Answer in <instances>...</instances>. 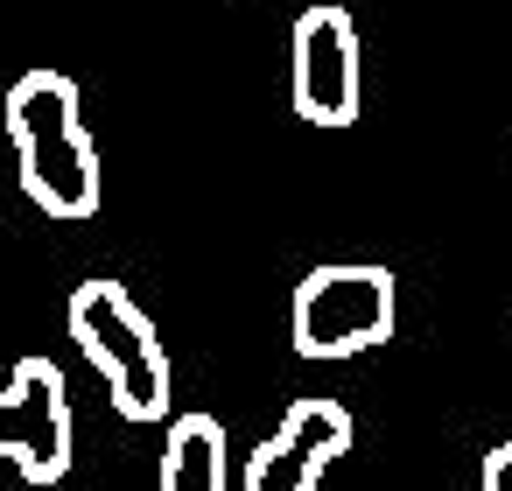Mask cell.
<instances>
[{
  "label": "cell",
  "instance_id": "1",
  "mask_svg": "<svg viewBox=\"0 0 512 491\" xmlns=\"http://www.w3.org/2000/svg\"><path fill=\"white\" fill-rule=\"evenodd\" d=\"M8 141H15V162H22V190L36 211L50 218H92L106 183H99V148L85 134V113H78V85L64 71H22L8 85Z\"/></svg>",
  "mask_w": 512,
  "mask_h": 491
},
{
  "label": "cell",
  "instance_id": "2",
  "mask_svg": "<svg viewBox=\"0 0 512 491\" xmlns=\"http://www.w3.org/2000/svg\"><path fill=\"white\" fill-rule=\"evenodd\" d=\"M71 344L99 365L113 407L127 421H162L169 414V351L148 323V309L120 281H78L71 295Z\"/></svg>",
  "mask_w": 512,
  "mask_h": 491
},
{
  "label": "cell",
  "instance_id": "3",
  "mask_svg": "<svg viewBox=\"0 0 512 491\" xmlns=\"http://www.w3.org/2000/svg\"><path fill=\"white\" fill-rule=\"evenodd\" d=\"M393 337V274L372 260L309 267L295 288V351L302 358H351Z\"/></svg>",
  "mask_w": 512,
  "mask_h": 491
},
{
  "label": "cell",
  "instance_id": "4",
  "mask_svg": "<svg viewBox=\"0 0 512 491\" xmlns=\"http://www.w3.org/2000/svg\"><path fill=\"white\" fill-rule=\"evenodd\" d=\"M0 456L22 463L29 484H57L71 470V386L43 351H29L0 386Z\"/></svg>",
  "mask_w": 512,
  "mask_h": 491
},
{
  "label": "cell",
  "instance_id": "5",
  "mask_svg": "<svg viewBox=\"0 0 512 491\" xmlns=\"http://www.w3.org/2000/svg\"><path fill=\"white\" fill-rule=\"evenodd\" d=\"M295 113L309 127L358 120V22L344 8H309L295 22Z\"/></svg>",
  "mask_w": 512,
  "mask_h": 491
},
{
  "label": "cell",
  "instance_id": "6",
  "mask_svg": "<svg viewBox=\"0 0 512 491\" xmlns=\"http://www.w3.org/2000/svg\"><path fill=\"white\" fill-rule=\"evenodd\" d=\"M351 407H337V400H295L288 414H281V428L246 456V491H316L323 484V470L351 449Z\"/></svg>",
  "mask_w": 512,
  "mask_h": 491
},
{
  "label": "cell",
  "instance_id": "7",
  "mask_svg": "<svg viewBox=\"0 0 512 491\" xmlns=\"http://www.w3.org/2000/svg\"><path fill=\"white\" fill-rule=\"evenodd\" d=\"M162 491H232L225 421L218 414H176L162 442Z\"/></svg>",
  "mask_w": 512,
  "mask_h": 491
},
{
  "label": "cell",
  "instance_id": "8",
  "mask_svg": "<svg viewBox=\"0 0 512 491\" xmlns=\"http://www.w3.org/2000/svg\"><path fill=\"white\" fill-rule=\"evenodd\" d=\"M477 491H512V442H498L491 456H484V484Z\"/></svg>",
  "mask_w": 512,
  "mask_h": 491
}]
</instances>
